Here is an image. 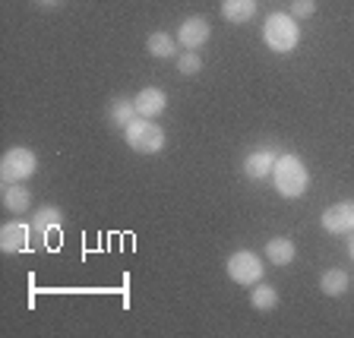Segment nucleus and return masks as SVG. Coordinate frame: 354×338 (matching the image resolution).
Here are the masks:
<instances>
[{
  "label": "nucleus",
  "instance_id": "nucleus-2",
  "mask_svg": "<svg viewBox=\"0 0 354 338\" xmlns=\"http://www.w3.org/2000/svg\"><path fill=\"white\" fill-rule=\"evenodd\" d=\"M263 41L275 54H291L301 41V26L291 13H272L263 26Z\"/></svg>",
  "mask_w": 354,
  "mask_h": 338
},
{
  "label": "nucleus",
  "instance_id": "nucleus-21",
  "mask_svg": "<svg viewBox=\"0 0 354 338\" xmlns=\"http://www.w3.org/2000/svg\"><path fill=\"white\" fill-rule=\"evenodd\" d=\"M348 256L354 259V231H351V234H348Z\"/></svg>",
  "mask_w": 354,
  "mask_h": 338
},
{
  "label": "nucleus",
  "instance_id": "nucleus-22",
  "mask_svg": "<svg viewBox=\"0 0 354 338\" xmlns=\"http://www.w3.org/2000/svg\"><path fill=\"white\" fill-rule=\"evenodd\" d=\"M38 3H41V7H57L60 0H38Z\"/></svg>",
  "mask_w": 354,
  "mask_h": 338
},
{
  "label": "nucleus",
  "instance_id": "nucleus-13",
  "mask_svg": "<svg viewBox=\"0 0 354 338\" xmlns=\"http://www.w3.org/2000/svg\"><path fill=\"white\" fill-rule=\"evenodd\" d=\"M266 259L272 265H291L295 263V256H297V247H295V241L291 237H272V241L266 243Z\"/></svg>",
  "mask_w": 354,
  "mask_h": 338
},
{
  "label": "nucleus",
  "instance_id": "nucleus-17",
  "mask_svg": "<svg viewBox=\"0 0 354 338\" xmlns=\"http://www.w3.org/2000/svg\"><path fill=\"white\" fill-rule=\"evenodd\" d=\"M29 203H32V190L26 184H7L3 190V206L10 209L13 215L29 212Z\"/></svg>",
  "mask_w": 354,
  "mask_h": 338
},
{
  "label": "nucleus",
  "instance_id": "nucleus-16",
  "mask_svg": "<svg viewBox=\"0 0 354 338\" xmlns=\"http://www.w3.org/2000/svg\"><path fill=\"white\" fill-rule=\"evenodd\" d=\"M250 303H253V310H259V313L275 310L279 307V288L269 285V281H257L250 291Z\"/></svg>",
  "mask_w": 354,
  "mask_h": 338
},
{
  "label": "nucleus",
  "instance_id": "nucleus-12",
  "mask_svg": "<svg viewBox=\"0 0 354 338\" xmlns=\"http://www.w3.org/2000/svg\"><path fill=\"white\" fill-rule=\"evenodd\" d=\"M259 0H221V19L231 26H243L257 16Z\"/></svg>",
  "mask_w": 354,
  "mask_h": 338
},
{
  "label": "nucleus",
  "instance_id": "nucleus-14",
  "mask_svg": "<svg viewBox=\"0 0 354 338\" xmlns=\"http://www.w3.org/2000/svg\"><path fill=\"white\" fill-rule=\"evenodd\" d=\"M351 288V275L345 272V269H326L323 275H319V291H323L326 297H342Z\"/></svg>",
  "mask_w": 354,
  "mask_h": 338
},
{
  "label": "nucleus",
  "instance_id": "nucleus-7",
  "mask_svg": "<svg viewBox=\"0 0 354 338\" xmlns=\"http://www.w3.org/2000/svg\"><path fill=\"white\" fill-rule=\"evenodd\" d=\"M209 35H212V26H209L206 16H187V19L177 26V44L187 48V51L203 48V44L209 41Z\"/></svg>",
  "mask_w": 354,
  "mask_h": 338
},
{
  "label": "nucleus",
  "instance_id": "nucleus-8",
  "mask_svg": "<svg viewBox=\"0 0 354 338\" xmlns=\"http://www.w3.org/2000/svg\"><path fill=\"white\" fill-rule=\"evenodd\" d=\"M319 225H323V231H329V234H351L354 231V203H335V206H329L323 212V218H319Z\"/></svg>",
  "mask_w": 354,
  "mask_h": 338
},
{
  "label": "nucleus",
  "instance_id": "nucleus-10",
  "mask_svg": "<svg viewBox=\"0 0 354 338\" xmlns=\"http://www.w3.org/2000/svg\"><path fill=\"white\" fill-rule=\"evenodd\" d=\"M32 231H35L38 237H41V243L44 247H51V231H57L60 225H64V212H60L57 206H41V209H35V215H32Z\"/></svg>",
  "mask_w": 354,
  "mask_h": 338
},
{
  "label": "nucleus",
  "instance_id": "nucleus-1",
  "mask_svg": "<svg viewBox=\"0 0 354 338\" xmlns=\"http://www.w3.org/2000/svg\"><path fill=\"white\" fill-rule=\"evenodd\" d=\"M269 180H272L279 196L297 199V196H304L310 187V171L295 152H281L279 158H275V168H272V177H269Z\"/></svg>",
  "mask_w": 354,
  "mask_h": 338
},
{
  "label": "nucleus",
  "instance_id": "nucleus-23",
  "mask_svg": "<svg viewBox=\"0 0 354 338\" xmlns=\"http://www.w3.org/2000/svg\"><path fill=\"white\" fill-rule=\"evenodd\" d=\"M351 281H354V275H351Z\"/></svg>",
  "mask_w": 354,
  "mask_h": 338
},
{
  "label": "nucleus",
  "instance_id": "nucleus-11",
  "mask_svg": "<svg viewBox=\"0 0 354 338\" xmlns=\"http://www.w3.org/2000/svg\"><path fill=\"white\" fill-rule=\"evenodd\" d=\"M133 104H136V114H140V118H152L155 120L158 114H165V108H168V95H165V88L146 86L142 92H136Z\"/></svg>",
  "mask_w": 354,
  "mask_h": 338
},
{
  "label": "nucleus",
  "instance_id": "nucleus-20",
  "mask_svg": "<svg viewBox=\"0 0 354 338\" xmlns=\"http://www.w3.org/2000/svg\"><path fill=\"white\" fill-rule=\"evenodd\" d=\"M317 13V0H291V16L295 19H310Z\"/></svg>",
  "mask_w": 354,
  "mask_h": 338
},
{
  "label": "nucleus",
  "instance_id": "nucleus-15",
  "mask_svg": "<svg viewBox=\"0 0 354 338\" xmlns=\"http://www.w3.org/2000/svg\"><path fill=\"white\" fill-rule=\"evenodd\" d=\"M146 51L158 60H171V57H177V38L168 35V32H152L146 38Z\"/></svg>",
  "mask_w": 354,
  "mask_h": 338
},
{
  "label": "nucleus",
  "instance_id": "nucleus-6",
  "mask_svg": "<svg viewBox=\"0 0 354 338\" xmlns=\"http://www.w3.org/2000/svg\"><path fill=\"white\" fill-rule=\"evenodd\" d=\"M279 149L275 146H257L250 152L243 155V177L259 184V180H269L272 177V168H275V158H279Z\"/></svg>",
  "mask_w": 354,
  "mask_h": 338
},
{
  "label": "nucleus",
  "instance_id": "nucleus-19",
  "mask_svg": "<svg viewBox=\"0 0 354 338\" xmlns=\"http://www.w3.org/2000/svg\"><path fill=\"white\" fill-rule=\"evenodd\" d=\"M203 70V57L199 51H180L177 54V73L180 76H196Z\"/></svg>",
  "mask_w": 354,
  "mask_h": 338
},
{
  "label": "nucleus",
  "instance_id": "nucleus-4",
  "mask_svg": "<svg viewBox=\"0 0 354 338\" xmlns=\"http://www.w3.org/2000/svg\"><path fill=\"white\" fill-rule=\"evenodd\" d=\"M35 171H38V155L29 146H13L0 158V180L3 184H22Z\"/></svg>",
  "mask_w": 354,
  "mask_h": 338
},
{
  "label": "nucleus",
  "instance_id": "nucleus-3",
  "mask_svg": "<svg viewBox=\"0 0 354 338\" xmlns=\"http://www.w3.org/2000/svg\"><path fill=\"white\" fill-rule=\"evenodd\" d=\"M124 140L136 155H158L165 149V130L152 118H136L124 130Z\"/></svg>",
  "mask_w": 354,
  "mask_h": 338
},
{
  "label": "nucleus",
  "instance_id": "nucleus-9",
  "mask_svg": "<svg viewBox=\"0 0 354 338\" xmlns=\"http://www.w3.org/2000/svg\"><path fill=\"white\" fill-rule=\"evenodd\" d=\"M32 225H26V221H10V225H3L0 228V250L3 253H22L29 250L32 243Z\"/></svg>",
  "mask_w": 354,
  "mask_h": 338
},
{
  "label": "nucleus",
  "instance_id": "nucleus-5",
  "mask_svg": "<svg viewBox=\"0 0 354 338\" xmlns=\"http://www.w3.org/2000/svg\"><path fill=\"white\" fill-rule=\"evenodd\" d=\"M228 279L241 288H253L259 279H263V259L253 250H237L228 256Z\"/></svg>",
  "mask_w": 354,
  "mask_h": 338
},
{
  "label": "nucleus",
  "instance_id": "nucleus-18",
  "mask_svg": "<svg viewBox=\"0 0 354 338\" xmlns=\"http://www.w3.org/2000/svg\"><path fill=\"white\" fill-rule=\"evenodd\" d=\"M140 114H136V104H133V98H114L111 102V108H108V120L114 126H120V130H127L130 126V120H136Z\"/></svg>",
  "mask_w": 354,
  "mask_h": 338
}]
</instances>
